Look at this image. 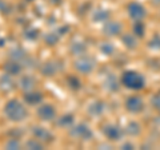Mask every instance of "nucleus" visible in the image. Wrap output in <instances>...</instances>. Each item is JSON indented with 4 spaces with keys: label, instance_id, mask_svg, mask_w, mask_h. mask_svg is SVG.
I'll list each match as a JSON object with an SVG mask.
<instances>
[{
    "label": "nucleus",
    "instance_id": "obj_10",
    "mask_svg": "<svg viewBox=\"0 0 160 150\" xmlns=\"http://www.w3.org/2000/svg\"><path fill=\"white\" fill-rule=\"evenodd\" d=\"M104 134L111 141H119L123 136V130L116 125H108V126L104 127Z\"/></svg>",
    "mask_w": 160,
    "mask_h": 150
},
{
    "label": "nucleus",
    "instance_id": "obj_12",
    "mask_svg": "<svg viewBox=\"0 0 160 150\" xmlns=\"http://www.w3.org/2000/svg\"><path fill=\"white\" fill-rule=\"evenodd\" d=\"M59 68H60V64H58V62H46L42 66V68H40V71L46 77H53L58 72Z\"/></svg>",
    "mask_w": 160,
    "mask_h": 150
},
{
    "label": "nucleus",
    "instance_id": "obj_3",
    "mask_svg": "<svg viewBox=\"0 0 160 150\" xmlns=\"http://www.w3.org/2000/svg\"><path fill=\"white\" fill-rule=\"evenodd\" d=\"M75 68L82 74H88L95 68V61L88 56H82L75 63Z\"/></svg>",
    "mask_w": 160,
    "mask_h": 150
},
{
    "label": "nucleus",
    "instance_id": "obj_2",
    "mask_svg": "<svg viewBox=\"0 0 160 150\" xmlns=\"http://www.w3.org/2000/svg\"><path fill=\"white\" fill-rule=\"evenodd\" d=\"M122 83L123 86L131 90H142L146 86V79L142 74L136 71H126L122 77Z\"/></svg>",
    "mask_w": 160,
    "mask_h": 150
},
{
    "label": "nucleus",
    "instance_id": "obj_16",
    "mask_svg": "<svg viewBox=\"0 0 160 150\" xmlns=\"http://www.w3.org/2000/svg\"><path fill=\"white\" fill-rule=\"evenodd\" d=\"M92 19H93V22H96V23L109 20V11H107V9H104V8H99L93 12Z\"/></svg>",
    "mask_w": 160,
    "mask_h": 150
},
{
    "label": "nucleus",
    "instance_id": "obj_18",
    "mask_svg": "<svg viewBox=\"0 0 160 150\" xmlns=\"http://www.w3.org/2000/svg\"><path fill=\"white\" fill-rule=\"evenodd\" d=\"M56 123H58V126L64 127V129L71 127L72 123H73V115H72V114H64V115H62L58 119Z\"/></svg>",
    "mask_w": 160,
    "mask_h": 150
},
{
    "label": "nucleus",
    "instance_id": "obj_17",
    "mask_svg": "<svg viewBox=\"0 0 160 150\" xmlns=\"http://www.w3.org/2000/svg\"><path fill=\"white\" fill-rule=\"evenodd\" d=\"M43 99V95L40 93H26V95H24V101H26L28 104H38L42 102Z\"/></svg>",
    "mask_w": 160,
    "mask_h": 150
},
{
    "label": "nucleus",
    "instance_id": "obj_22",
    "mask_svg": "<svg viewBox=\"0 0 160 150\" xmlns=\"http://www.w3.org/2000/svg\"><path fill=\"white\" fill-rule=\"evenodd\" d=\"M122 39H123V43L126 44L128 48H135V47H136V39L133 38V35L126 34V35H123Z\"/></svg>",
    "mask_w": 160,
    "mask_h": 150
},
{
    "label": "nucleus",
    "instance_id": "obj_15",
    "mask_svg": "<svg viewBox=\"0 0 160 150\" xmlns=\"http://www.w3.org/2000/svg\"><path fill=\"white\" fill-rule=\"evenodd\" d=\"M103 111H104V103L100 102V101L92 102L91 104H89V107H88V113L91 114V115H93V117H99Z\"/></svg>",
    "mask_w": 160,
    "mask_h": 150
},
{
    "label": "nucleus",
    "instance_id": "obj_29",
    "mask_svg": "<svg viewBox=\"0 0 160 150\" xmlns=\"http://www.w3.org/2000/svg\"><path fill=\"white\" fill-rule=\"evenodd\" d=\"M68 84H69V87L73 88V90H79L80 87H82V83H80V81L78 78H75V77L68 78Z\"/></svg>",
    "mask_w": 160,
    "mask_h": 150
},
{
    "label": "nucleus",
    "instance_id": "obj_26",
    "mask_svg": "<svg viewBox=\"0 0 160 150\" xmlns=\"http://www.w3.org/2000/svg\"><path fill=\"white\" fill-rule=\"evenodd\" d=\"M59 38H60V35H58L56 32H51L46 36V43L48 46H55L59 42Z\"/></svg>",
    "mask_w": 160,
    "mask_h": 150
},
{
    "label": "nucleus",
    "instance_id": "obj_13",
    "mask_svg": "<svg viewBox=\"0 0 160 150\" xmlns=\"http://www.w3.org/2000/svg\"><path fill=\"white\" fill-rule=\"evenodd\" d=\"M20 87H22L24 91H29V90H32L35 87V84H36V81H35V78H32L31 75H26V77H23L20 79Z\"/></svg>",
    "mask_w": 160,
    "mask_h": 150
},
{
    "label": "nucleus",
    "instance_id": "obj_19",
    "mask_svg": "<svg viewBox=\"0 0 160 150\" xmlns=\"http://www.w3.org/2000/svg\"><path fill=\"white\" fill-rule=\"evenodd\" d=\"M26 51H24L23 48H15V50H12L11 52H9V58L11 59H13V61H18V62H20V61H23V59H26Z\"/></svg>",
    "mask_w": 160,
    "mask_h": 150
},
{
    "label": "nucleus",
    "instance_id": "obj_34",
    "mask_svg": "<svg viewBox=\"0 0 160 150\" xmlns=\"http://www.w3.org/2000/svg\"><path fill=\"white\" fill-rule=\"evenodd\" d=\"M122 149H133V145L132 143H124L122 146Z\"/></svg>",
    "mask_w": 160,
    "mask_h": 150
},
{
    "label": "nucleus",
    "instance_id": "obj_21",
    "mask_svg": "<svg viewBox=\"0 0 160 150\" xmlns=\"http://www.w3.org/2000/svg\"><path fill=\"white\" fill-rule=\"evenodd\" d=\"M86 48H87V46L83 42H75L72 46H71V51L75 55H79V54L86 52Z\"/></svg>",
    "mask_w": 160,
    "mask_h": 150
},
{
    "label": "nucleus",
    "instance_id": "obj_24",
    "mask_svg": "<svg viewBox=\"0 0 160 150\" xmlns=\"http://www.w3.org/2000/svg\"><path fill=\"white\" fill-rule=\"evenodd\" d=\"M26 146H27V149H31V150H42L43 143L40 142L38 138H33V139H29Z\"/></svg>",
    "mask_w": 160,
    "mask_h": 150
},
{
    "label": "nucleus",
    "instance_id": "obj_7",
    "mask_svg": "<svg viewBox=\"0 0 160 150\" xmlns=\"http://www.w3.org/2000/svg\"><path fill=\"white\" fill-rule=\"evenodd\" d=\"M126 109L129 113L132 114H138L144 109V103L142 101V98L139 97H129L126 102Z\"/></svg>",
    "mask_w": 160,
    "mask_h": 150
},
{
    "label": "nucleus",
    "instance_id": "obj_5",
    "mask_svg": "<svg viewBox=\"0 0 160 150\" xmlns=\"http://www.w3.org/2000/svg\"><path fill=\"white\" fill-rule=\"evenodd\" d=\"M128 13L131 19H133L135 22H139V20H143L144 16H146V9L142 4L139 3H131L128 6Z\"/></svg>",
    "mask_w": 160,
    "mask_h": 150
},
{
    "label": "nucleus",
    "instance_id": "obj_9",
    "mask_svg": "<svg viewBox=\"0 0 160 150\" xmlns=\"http://www.w3.org/2000/svg\"><path fill=\"white\" fill-rule=\"evenodd\" d=\"M32 133H33V137L38 138L39 141H42V142H52V139H53L52 134L49 133L47 129H44L42 126H35L32 129Z\"/></svg>",
    "mask_w": 160,
    "mask_h": 150
},
{
    "label": "nucleus",
    "instance_id": "obj_35",
    "mask_svg": "<svg viewBox=\"0 0 160 150\" xmlns=\"http://www.w3.org/2000/svg\"><path fill=\"white\" fill-rule=\"evenodd\" d=\"M153 3H156V4H160V0H153Z\"/></svg>",
    "mask_w": 160,
    "mask_h": 150
},
{
    "label": "nucleus",
    "instance_id": "obj_33",
    "mask_svg": "<svg viewBox=\"0 0 160 150\" xmlns=\"http://www.w3.org/2000/svg\"><path fill=\"white\" fill-rule=\"evenodd\" d=\"M6 9H7V3L4 0H0V11L6 12Z\"/></svg>",
    "mask_w": 160,
    "mask_h": 150
},
{
    "label": "nucleus",
    "instance_id": "obj_14",
    "mask_svg": "<svg viewBox=\"0 0 160 150\" xmlns=\"http://www.w3.org/2000/svg\"><path fill=\"white\" fill-rule=\"evenodd\" d=\"M15 87V82L11 79V75H3L2 78H0V88L3 90V91H9V90H12Z\"/></svg>",
    "mask_w": 160,
    "mask_h": 150
},
{
    "label": "nucleus",
    "instance_id": "obj_20",
    "mask_svg": "<svg viewBox=\"0 0 160 150\" xmlns=\"http://www.w3.org/2000/svg\"><path fill=\"white\" fill-rule=\"evenodd\" d=\"M126 133L129 136H139L140 134V126L136 122H129L126 127Z\"/></svg>",
    "mask_w": 160,
    "mask_h": 150
},
{
    "label": "nucleus",
    "instance_id": "obj_31",
    "mask_svg": "<svg viewBox=\"0 0 160 150\" xmlns=\"http://www.w3.org/2000/svg\"><path fill=\"white\" fill-rule=\"evenodd\" d=\"M149 47L155 48V50H159L160 48V36H155L151 42H149Z\"/></svg>",
    "mask_w": 160,
    "mask_h": 150
},
{
    "label": "nucleus",
    "instance_id": "obj_1",
    "mask_svg": "<svg viewBox=\"0 0 160 150\" xmlns=\"http://www.w3.org/2000/svg\"><path fill=\"white\" fill-rule=\"evenodd\" d=\"M4 114L12 122H20L23 119H26V117L28 115L27 109L16 99H11V101L7 102L6 107H4Z\"/></svg>",
    "mask_w": 160,
    "mask_h": 150
},
{
    "label": "nucleus",
    "instance_id": "obj_6",
    "mask_svg": "<svg viewBox=\"0 0 160 150\" xmlns=\"http://www.w3.org/2000/svg\"><path fill=\"white\" fill-rule=\"evenodd\" d=\"M56 115V110L52 104H42L38 109V117L43 121H52Z\"/></svg>",
    "mask_w": 160,
    "mask_h": 150
},
{
    "label": "nucleus",
    "instance_id": "obj_28",
    "mask_svg": "<svg viewBox=\"0 0 160 150\" xmlns=\"http://www.w3.org/2000/svg\"><path fill=\"white\" fill-rule=\"evenodd\" d=\"M24 36L27 39H29V40H35V39L39 36V29L38 28H29L24 32Z\"/></svg>",
    "mask_w": 160,
    "mask_h": 150
},
{
    "label": "nucleus",
    "instance_id": "obj_25",
    "mask_svg": "<svg viewBox=\"0 0 160 150\" xmlns=\"http://www.w3.org/2000/svg\"><path fill=\"white\" fill-rule=\"evenodd\" d=\"M133 34L136 35V36H139V38L144 36V24L142 23V20L135 22V24H133Z\"/></svg>",
    "mask_w": 160,
    "mask_h": 150
},
{
    "label": "nucleus",
    "instance_id": "obj_30",
    "mask_svg": "<svg viewBox=\"0 0 160 150\" xmlns=\"http://www.w3.org/2000/svg\"><path fill=\"white\" fill-rule=\"evenodd\" d=\"M6 147L7 149H9V150H15V149H20V142L18 141V139H15V138H12V139H9V141L6 143Z\"/></svg>",
    "mask_w": 160,
    "mask_h": 150
},
{
    "label": "nucleus",
    "instance_id": "obj_8",
    "mask_svg": "<svg viewBox=\"0 0 160 150\" xmlns=\"http://www.w3.org/2000/svg\"><path fill=\"white\" fill-rule=\"evenodd\" d=\"M103 32L107 36H118L122 32V24L116 20H108L103 27Z\"/></svg>",
    "mask_w": 160,
    "mask_h": 150
},
{
    "label": "nucleus",
    "instance_id": "obj_36",
    "mask_svg": "<svg viewBox=\"0 0 160 150\" xmlns=\"http://www.w3.org/2000/svg\"><path fill=\"white\" fill-rule=\"evenodd\" d=\"M29 2H32V0H29Z\"/></svg>",
    "mask_w": 160,
    "mask_h": 150
},
{
    "label": "nucleus",
    "instance_id": "obj_4",
    "mask_svg": "<svg viewBox=\"0 0 160 150\" xmlns=\"http://www.w3.org/2000/svg\"><path fill=\"white\" fill-rule=\"evenodd\" d=\"M71 134H72L75 138L84 139V141H87V139L92 138V131H91V129H89L87 125H84V123H80V125H78V126L72 127Z\"/></svg>",
    "mask_w": 160,
    "mask_h": 150
},
{
    "label": "nucleus",
    "instance_id": "obj_27",
    "mask_svg": "<svg viewBox=\"0 0 160 150\" xmlns=\"http://www.w3.org/2000/svg\"><path fill=\"white\" fill-rule=\"evenodd\" d=\"M106 86L108 90H111V91H116V90L119 88V84L116 82V79H115V77H109L107 81H106Z\"/></svg>",
    "mask_w": 160,
    "mask_h": 150
},
{
    "label": "nucleus",
    "instance_id": "obj_32",
    "mask_svg": "<svg viewBox=\"0 0 160 150\" xmlns=\"http://www.w3.org/2000/svg\"><path fill=\"white\" fill-rule=\"evenodd\" d=\"M152 106H153V109H156L160 111V95L152 98Z\"/></svg>",
    "mask_w": 160,
    "mask_h": 150
},
{
    "label": "nucleus",
    "instance_id": "obj_23",
    "mask_svg": "<svg viewBox=\"0 0 160 150\" xmlns=\"http://www.w3.org/2000/svg\"><path fill=\"white\" fill-rule=\"evenodd\" d=\"M100 51H102L104 55H112L115 52V47L112 46V43L104 42V43L100 44Z\"/></svg>",
    "mask_w": 160,
    "mask_h": 150
},
{
    "label": "nucleus",
    "instance_id": "obj_11",
    "mask_svg": "<svg viewBox=\"0 0 160 150\" xmlns=\"http://www.w3.org/2000/svg\"><path fill=\"white\" fill-rule=\"evenodd\" d=\"M22 63L18 62V61H9L7 62L6 64H4V71H6V74L11 75V77H13V75H19L20 72H22Z\"/></svg>",
    "mask_w": 160,
    "mask_h": 150
}]
</instances>
